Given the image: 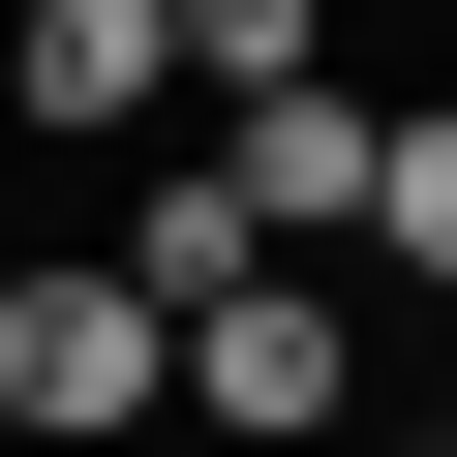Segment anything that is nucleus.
<instances>
[{"mask_svg": "<svg viewBox=\"0 0 457 457\" xmlns=\"http://www.w3.org/2000/svg\"><path fill=\"white\" fill-rule=\"evenodd\" d=\"M153 396H183V305H153L122 245L0 275V427H31V457H92V427H153Z\"/></svg>", "mask_w": 457, "mask_h": 457, "instance_id": "obj_1", "label": "nucleus"}, {"mask_svg": "<svg viewBox=\"0 0 457 457\" xmlns=\"http://www.w3.org/2000/svg\"><path fill=\"white\" fill-rule=\"evenodd\" d=\"M183 427H245V457H366V336H336V275H245L183 336Z\"/></svg>", "mask_w": 457, "mask_h": 457, "instance_id": "obj_2", "label": "nucleus"}, {"mask_svg": "<svg viewBox=\"0 0 457 457\" xmlns=\"http://www.w3.org/2000/svg\"><path fill=\"white\" fill-rule=\"evenodd\" d=\"M213 183H245L275 245H366V183H396V122H366V92H245V122H213Z\"/></svg>", "mask_w": 457, "mask_h": 457, "instance_id": "obj_3", "label": "nucleus"}, {"mask_svg": "<svg viewBox=\"0 0 457 457\" xmlns=\"http://www.w3.org/2000/svg\"><path fill=\"white\" fill-rule=\"evenodd\" d=\"M183 92V0H31L0 31V122H153Z\"/></svg>", "mask_w": 457, "mask_h": 457, "instance_id": "obj_4", "label": "nucleus"}, {"mask_svg": "<svg viewBox=\"0 0 457 457\" xmlns=\"http://www.w3.org/2000/svg\"><path fill=\"white\" fill-rule=\"evenodd\" d=\"M122 275H153V305H183V336H213V305H245V275H305V245H275V213H245V183H213V153H183V183H153V213H122Z\"/></svg>", "mask_w": 457, "mask_h": 457, "instance_id": "obj_5", "label": "nucleus"}, {"mask_svg": "<svg viewBox=\"0 0 457 457\" xmlns=\"http://www.w3.org/2000/svg\"><path fill=\"white\" fill-rule=\"evenodd\" d=\"M183 92H336V0H183Z\"/></svg>", "mask_w": 457, "mask_h": 457, "instance_id": "obj_6", "label": "nucleus"}, {"mask_svg": "<svg viewBox=\"0 0 457 457\" xmlns=\"http://www.w3.org/2000/svg\"><path fill=\"white\" fill-rule=\"evenodd\" d=\"M366 275H396V305H457V122H396V183H366Z\"/></svg>", "mask_w": 457, "mask_h": 457, "instance_id": "obj_7", "label": "nucleus"}, {"mask_svg": "<svg viewBox=\"0 0 457 457\" xmlns=\"http://www.w3.org/2000/svg\"><path fill=\"white\" fill-rule=\"evenodd\" d=\"M366 457H457V427H366Z\"/></svg>", "mask_w": 457, "mask_h": 457, "instance_id": "obj_8", "label": "nucleus"}, {"mask_svg": "<svg viewBox=\"0 0 457 457\" xmlns=\"http://www.w3.org/2000/svg\"><path fill=\"white\" fill-rule=\"evenodd\" d=\"M427 427H457V366H427Z\"/></svg>", "mask_w": 457, "mask_h": 457, "instance_id": "obj_9", "label": "nucleus"}]
</instances>
